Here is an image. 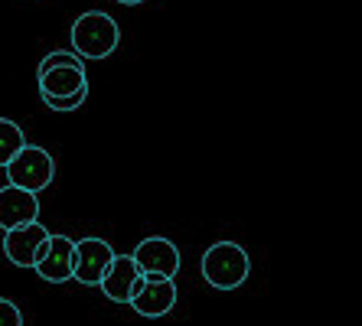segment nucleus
<instances>
[{"label":"nucleus","instance_id":"nucleus-1","mask_svg":"<svg viewBox=\"0 0 362 326\" xmlns=\"http://www.w3.org/2000/svg\"><path fill=\"white\" fill-rule=\"evenodd\" d=\"M121 30L111 13L88 10L72 23V52L78 59H108L118 50Z\"/></svg>","mask_w":362,"mask_h":326},{"label":"nucleus","instance_id":"nucleus-2","mask_svg":"<svg viewBox=\"0 0 362 326\" xmlns=\"http://www.w3.org/2000/svg\"><path fill=\"white\" fill-rule=\"evenodd\" d=\"M248 271H252V261H248L242 245H235V242H219L202 255V277L216 291H235V287H242L248 281Z\"/></svg>","mask_w":362,"mask_h":326},{"label":"nucleus","instance_id":"nucleus-3","mask_svg":"<svg viewBox=\"0 0 362 326\" xmlns=\"http://www.w3.org/2000/svg\"><path fill=\"white\" fill-rule=\"evenodd\" d=\"M4 170H7V183L10 186L40 192L52 183V176H56V160H52L49 151H42V147H36V144H23Z\"/></svg>","mask_w":362,"mask_h":326},{"label":"nucleus","instance_id":"nucleus-4","mask_svg":"<svg viewBox=\"0 0 362 326\" xmlns=\"http://www.w3.org/2000/svg\"><path fill=\"white\" fill-rule=\"evenodd\" d=\"M49 228L40 226V219L36 222H23L17 228H7L4 232V255H7L17 268H33L36 261L42 258V251H46V242H49Z\"/></svg>","mask_w":362,"mask_h":326},{"label":"nucleus","instance_id":"nucleus-5","mask_svg":"<svg viewBox=\"0 0 362 326\" xmlns=\"http://www.w3.org/2000/svg\"><path fill=\"white\" fill-rule=\"evenodd\" d=\"M115 261V248L105 238H82L76 242V258H72V281L78 284H98L105 271Z\"/></svg>","mask_w":362,"mask_h":326},{"label":"nucleus","instance_id":"nucleus-6","mask_svg":"<svg viewBox=\"0 0 362 326\" xmlns=\"http://www.w3.org/2000/svg\"><path fill=\"white\" fill-rule=\"evenodd\" d=\"M134 264L141 268V274H160V277H177L180 271V251L177 245L170 242V238H160V235H153V238H144L141 245L134 248Z\"/></svg>","mask_w":362,"mask_h":326},{"label":"nucleus","instance_id":"nucleus-7","mask_svg":"<svg viewBox=\"0 0 362 326\" xmlns=\"http://www.w3.org/2000/svg\"><path fill=\"white\" fill-rule=\"evenodd\" d=\"M141 284H144V274H141V268L134 264L131 255H115L111 268L105 271V277L98 281V287L105 291V297L115 301V303H131L134 301V293L141 291Z\"/></svg>","mask_w":362,"mask_h":326},{"label":"nucleus","instance_id":"nucleus-8","mask_svg":"<svg viewBox=\"0 0 362 326\" xmlns=\"http://www.w3.org/2000/svg\"><path fill=\"white\" fill-rule=\"evenodd\" d=\"M127 307H134L141 317H163V313H170L177 307V284H173V277L144 274L141 291L134 293V301Z\"/></svg>","mask_w":362,"mask_h":326},{"label":"nucleus","instance_id":"nucleus-9","mask_svg":"<svg viewBox=\"0 0 362 326\" xmlns=\"http://www.w3.org/2000/svg\"><path fill=\"white\" fill-rule=\"evenodd\" d=\"M72 258H76V242L66 235H49L46 251L33 264V271L49 284H62V281H72Z\"/></svg>","mask_w":362,"mask_h":326},{"label":"nucleus","instance_id":"nucleus-10","mask_svg":"<svg viewBox=\"0 0 362 326\" xmlns=\"http://www.w3.org/2000/svg\"><path fill=\"white\" fill-rule=\"evenodd\" d=\"M40 219V199L36 192L20 190V186H4L0 190V228H17L23 222H36Z\"/></svg>","mask_w":362,"mask_h":326},{"label":"nucleus","instance_id":"nucleus-11","mask_svg":"<svg viewBox=\"0 0 362 326\" xmlns=\"http://www.w3.org/2000/svg\"><path fill=\"white\" fill-rule=\"evenodd\" d=\"M76 92H88L85 66H49L40 69V95L46 98H66Z\"/></svg>","mask_w":362,"mask_h":326},{"label":"nucleus","instance_id":"nucleus-12","mask_svg":"<svg viewBox=\"0 0 362 326\" xmlns=\"http://www.w3.org/2000/svg\"><path fill=\"white\" fill-rule=\"evenodd\" d=\"M23 144H26V137L20 131V124H13L10 117H0V167H7Z\"/></svg>","mask_w":362,"mask_h":326},{"label":"nucleus","instance_id":"nucleus-13","mask_svg":"<svg viewBox=\"0 0 362 326\" xmlns=\"http://www.w3.org/2000/svg\"><path fill=\"white\" fill-rule=\"evenodd\" d=\"M85 98H88V92H76V95H66V98H46V105L52 111H76L85 105Z\"/></svg>","mask_w":362,"mask_h":326},{"label":"nucleus","instance_id":"nucleus-14","mask_svg":"<svg viewBox=\"0 0 362 326\" xmlns=\"http://www.w3.org/2000/svg\"><path fill=\"white\" fill-rule=\"evenodd\" d=\"M49 66H85V59H78L72 50H62V52H49V56L40 62V69H49Z\"/></svg>","mask_w":362,"mask_h":326},{"label":"nucleus","instance_id":"nucleus-15","mask_svg":"<svg viewBox=\"0 0 362 326\" xmlns=\"http://www.w3.org/2000/svg\"><path fill=\"white\" fill-rule=\"evenodd\" d=\"M0 326H23V313L13 301H4L0 297Z\"/></svg>","mask_w":362,"mask_h":326},{"label":"nucleus","instance_id":"nucleus-16","mask_svg":"<svg viewBox=\"0 0 362 326\" xmlns=\"http://www.w3.org/2000/svg\"><path fill=\"white\" fill-rule=\"evenodd\" d=\"M118 4H124V7H134V4H144V0H118Z\"/></svg>","mask_w":362,"mask_h":326}]
</instances>
